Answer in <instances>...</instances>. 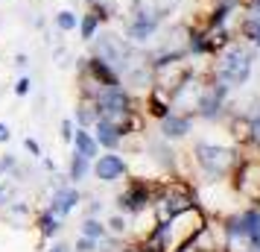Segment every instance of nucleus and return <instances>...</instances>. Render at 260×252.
I'll list each match as a JSON object with an SVG mask.
<instances>
[{
	"label": "nucleus",
	"mask_w": 260,
	"mask_h": 252,
	"mask_svg": "<svg viewBox=\"0 0 260 252\" xmlns=\"http://www.w3.org/2000/svg\"><path fill=\"white\" fill-rule=\"evenodd\" d=\"M96 3H100V0H88V6H96Z\"/></svg>",
	"instance_id": "30"
},
{
	"label": "nucleus",
	"mask_w": 260,
	"mask_h": 252,
	"mask_svg": "<svg viewBox=\"0 0 260 252\" xmlns=\"http://www.w3.org/2000/svg\"><path fill=\"white\" fill-rule=\"evenodd\" d=\"M61 138H64V141H71V138H73V120L71 118L61 120Z\"/></svg>",
	"instance_id": "24"
},
{
	"label": "nucleus",
	"mask_w": 260,
	"mask_h": 252,
	"mask_svg": "<svg viewBox=\"0 0 260 252\" xmlns=\"http://www.w3.org/2000/svg\"><path fill=\"white\" fill-rule=\"evenodd\" d=\"M254 68V47H248L243 38H231L219 53L213 65V76L225 82L228 88H243Z\"/></svg>",
	"instance_id": "1"
},
{
	"label": "nucleus",
	"mask_w": 260,
	"mask_h": 252,
	"mask_svg": "<svg viewBox=\"0 0 260 252\" xmlns=\"http://www.w3.org/2000/svg\"><path fill=\"white\" fill-rule=\"evenodd\" d=\"M38 226H41V235H44V238H53V235L59 232V217L50 214V211H44L41 220H38Z\"/></svg>",
	"instance_id": "18"
},
{
	"label": "nucleus",
	"mask_w": 260,
	"mask_h": 252,
	"mask_svg": "<svg viewBox=\"0 0 260 252\" xmlns=\"http://www.w3.org/2000/svg\"><path fill=\"white\" fill-rule=\"evenodd\" d=\"M53 21H56V30L59 33H73L79 26V15L73 12V9H61V12L53 15Z\"/></svg>",
	"instance_id": "15"
},
{
	"label": "nucleus",
	"mask_w": 260,
	"mask_h": 252,
	"mask_svg": "<svg viewBox=\"0 0 260 252\" xmlns=\"http://www.w3.org/2000/svg\"><path fill=\"white\" fill-rule=\"evenodd\" d=\"M50 252H71V246H64V243H56V246H53Z\"/></svg>",
	"instance_id": "29"
},
{
	"label": "nucleus",
	"mask_w": 260,
	"mask_h": 252,
	"mask_svg": "<svg viewBox=\"0 0 260 252\" xmlns=\"http://www.w3.org/2000/svg\"><path fill=\"white\" fill-rule=\"evenodd\" d=\"M190 126H193V118L184 115V111H170V115L161 118V135H164V141L184 138L190 132Z\"/></svg>",
	"instance_id": "6"
},
{
	"label": "nucleus",
	"mask_w": 260,
	"mask_h": 252,
	"mask_svg": "<svg viewBox=\"0 0 260 252\" xmlns=\"http://www.w3.org/2000/svg\"><path fill=\"white\" fill-rule=\"evenodd\" d=\"M79 205V191L76 188H68V185H61V188H56L53 191V197H50V214H56V217H64V214H71L73 208Z\"/></svg>",
	"instance_id": "7"
},
{
	"label": "nucleus",
	"mask_w": 260,
	"mask_h": 252,
	"mask_svg": "<svg viewBox=\"0 0 260 252\" xmlns=\"http://www.w3.org/2000/svg\"><path fill=\"white\" fill-rule=\"evenodd\" d=\"M94 141H96V147H103V150H108V153H114V150L123 144V135H120L114 126H108V123H103V120H96L94 123Z\"/></svg>",
	"instance_id": "10"
},
{
	"label": "nucleus",
	"mask_w": 260,
	"mask_h": 252,
	"mask_svg": "<svg viewBox=\"0 0 260 252\" xmlns=\"http://www.w3.org/2000/svg\"><path fill=\"white\" fill-rule=\"evenodd\" d=\"M149 200H152V191H149V185L146 182H132L129 191L120 193V208L123 211H141V208H146L149 205Z\"/></svg>",
	"instance_id": "5"
},
{
	"label": "nucleus",
	"mask_w": 260,
	"mask_h": 252,
	"mask_svg": "<svg viewBox=\"0 0 260 252\" xmlns=\"http://www.w3.org/2000/svg\"><path fill=\"white\" fill-rule=\"evenodd\" d=\"M149 150L155 153L158 164H164V167H170V170L176 167V153H173V150H170L164 141H152V144H149Z\"/></svg>",
	"instance_id": "16"
},
{
	"label": "nucleus",
	"mask_w": 260,
	"mask_h": 252,
	"mask_svg": "<svg viewBox=\"0 0 260 252\" xmlns=\"http://www.w3.org/2000/svg\"><path fill=\"white\" fill-rule=\"evenodd\" d=\"M71 141H73V153H79V156L91 158V161L100 156V147H96L94 135L88 132V129H79V126H76V132H73Z\"/></svg>",
	"instance_id": "11"
},
{
	"label": "nucleus",
	"mask_w": 260,
	"mask_h": 252,
	"mask_svg": "<svg viewBox=\"0 0 260 252\" xmlns=\"http://www.w3.org/2000/svg\"><path fill=\"white\" fill-rule=\"evenodd\" d=\"M190 205H193V200H190V193L184 188H167L161 193V200H158V211H161V220H170V217H176L178 211H184Z\"/></svg>",
	"instance_id": "3"
},
{
	"label": "nucleus",
	"mask_w": 260,
	"mask_h": 252,
	"mask_svg": "<svg viewBox=\"0 0 260 252\" xmlns=\"http://www.w3.org/2000/svg\"><path fill=\"white\" fill-rule=\"evenodd\" d=\"M96 123V108H94V100H82L76 106V126L79 129H88Z\"/></svg>",
	"instance_id": "14"
},
{
	"label": "nucleus",
	"mask_w": 260,
	"mask_h": 252,
	"mask_svg": "<svg viewBox=\"0 0 260 252\" xmlns=\"http://www.w3.org/2000/svg\"><path fill=\"white\" fill-rule=\"evenodd\" d=\"M94 176L100 182H117L126 176V161L114 153H106V156L94 158Z\"/></svg>",
	"instance_id": "4"
},
{
	"label": "nucleus",
	"mask_w": 260,
	"mask_h": 252,
	"mask_svg": "<svg viewBox=\"0 0 260 252\" xmlns=\"http://www.w3.org/2000/svg\"><path fill=\"white\" fill-rule=\"evenodd\" d=\"M248 141L260 147V115H254V118L248 120Z\"/></svg>",
	"instance_id": "21"
},
{
	"label": "nucleus",
	"mask_w": 260,
	"mask_h": 252,
	"mask_svg": "<svg viewBox=\"0 0 260 252\" xmlns=\"http://www.w3.org/2000/svg\"><path fill=\"white\" fill-rule=\"evenodd\" d=\"M100 26H103V21H100V15L94 12V9H88L85 15H79V36H82V41H91V38L100 33Z\"/></svg>",
	"instance_id": "13"
},
{
	"label": "nucleus",
	"mask_w": 260,
	"mask_h": 252,
	"mask_svg": "<svg viewBox=\"0 0 260 252\" xmlns=\"http://www.w3.org/2000/svg\"><path fill=\"white\" fill-rule=\"evenodd\" d=\"M24 150H26V153H29V156H41V147H38V141H36V138H29V135H26V138H24Z\"/></svg>",
	"instance_id": "23"
},
{
	"label": "nucleus",
	"mask_w": 260,
	"mask_h": 252,
	"mask_svg": "<svg viewBox=\"0 0 260 252\" xmlns=\"http://www.w3.org/2000/svg\"><path fill=\"white\" fill-rule=\"evenodd\" d=\"M82 62H85L82 71L88 73V76H94L100 85H117V82H120L117 71H114L108 62H103L100 56H88V59H82Z\"/></svg>",
	"instance_id": "8"
},
{
	"label": "nucleus",
	"mask_w": 260,
	"mask_h": 252,
	"mask_svg": "<svg viewBox=\"0 0 260 252\" xmlns=\"http://www.w3.org/2000/svg\"><path fill=\"white\" fill-rule=\"evenodd\" d=\"M82 235H85V238H91V240H103V238H106V226H103V223H96L94 217H88V220H85V226H82Z\"/></svg>",
	"instance_id": "19"
},
{
	"label": "nucleus",
	"mask_w": 260,
	"mask_h": 252,
	"mask_svg": "<svg viewBox=\"0 0 260 252\" xmlns=\"http://www.w3.org/2000/svg\"><path fill=\"white\" fill-rule=\"evenodd\" d=\"M9 138H12V132H9V126H6V123L0 120V144H6Z\"/></svg>",
	"instance_id": "27"
},
{
	"label": "nucleus",
	"mask_w": 260,
	"mask_h": 252,
	"mask_svg": "<svg viewBox=\"0 0 260 252\" xmlns=\"http://www.w3.org/2000/svg\"><path fill=\"white\" fill-rule=\"evenodd\" d=\"M178 3H181V0H152L155 12L161 15L164 21H167V18H170V15H173V12H176V6H178Z\"/></svg>",
	"instance_id": "20"
},
{
	"label": "nucleus",
	"mask_w": 260,
	"mask_h": 252,
	"mask_svg": "<svg viewBox=\"0 0 260 252\" xmlns=\"http://www.w3.org/2000/svg\"><path fill=\"white\" fill-rule=\"evenodd\" d=\"M240 38L248 41L251 47H260V12H248L240 9Z\"/></svg>",
	"instance_id": "9"
},
{
	"label": "nucleus",
	"mask_w": 260,
	"mask_h": 252,
	"mask_svg": "<svg viewBox=\"0 0 260 252\" xmlns=\"http://www.w3.org/2000/svg\"><path fill=\"white\" fill-rule=\"evenodd\" d=\"M29 91H32V79H29V76H21V79L15 82V94H18V97H26Z\"/></svg>",
	"instance_id": "22"
},
{
	"label": "nucleus",
	"mask_w": 260,
	"mask_h": 252,
	"mask_svg": "<svg viewBox=\"0 0 260 252\" xmlns=\"http://www.w3.org/2000/svg\"><path fill=\"white\" fill-rule=\"evenodd\" d=\"M108 226H111V232H123V229H126V220H123V217H114V220H111V223H108Z\"/></svg>",
	"instance_id": "25"
},
{
	"label": "nucleus",
	"mask_w": 260,
	"mask_h": 252,
	"mask_svg": "<svg viewBox=\"0 0 260 252\" xmlns=\"http://www.w3.org/2000/svg\"><path fill=\"white\" fill-rule=\"evenodd\" d=\"M146 108H149V115H155V118H164V115L173 111V103H170V97H167L164 91L149 88V91H146Z\"/></svg>",
	"instance_id": "12"
},
{
	"label": "nucleus",
	"mask_w": 260,
	"mask_h": 252,
	"mask_svg": "<svg viewBox=\"0 0 260 252\" xmlns=\"http://www.w3.org/2000/svg\"><path fill=\"white\" fill-rule=\"evenodd\" d=\"M88 170H91V158H85V156H79V153H73V158H71V179L73 182H82L85 176H88Z\"/></svg>",
	"instance_id": "17"
},
{
	"label": "nucleus",
	"mask_w": 260,
	"mask_h": 252,
	"mask_svg": "<svg viewBox=\"0 0 260 252\" xmlns=\"http://www.w3.org/2000/svg\"><path fill=\"white\" fill-rule=\"evenodd\" d=\"M26 53H18V56H15V65H18V68H26Z\"/></svg>",
	"instance_id": "28"
},
{
	"label": "nucleus",
	"mask_w": 260,
	"mask_h": 252,
	"mask_svg": "<svg viewBox=\"0 0 260 252\" xmlns=\"http://www.w3.org/2000/svg\"><path fill=\"white\" fill-rule=\"evenodd\" d=\"M193 156H196V164H199L208 176L213 179H219L225 173H231V167L237 164V153L231 147H219V144H196L193 150Z\"/></svg>",
	"instance_id": "2"
},
{
	"label": "nucleus",
	"mask_w": 260,
	"mask_h": 252,
	"mask_svg": "<svg viewBox=\"0 0 260 252\" xmlns=\"http://www.w3.org/2000/svg\"><path fill=\"white\" fill-rule=\"evenodd\" d=\"M76 249H79V252H91V249H94V240H91V238H82L79 243H76Z\"/></svg>",
	"instance_id": "26"
}]
</instances>
